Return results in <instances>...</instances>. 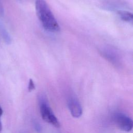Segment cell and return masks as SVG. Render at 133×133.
I'll return each instance as SVG.
<instances>
[{
    "instance_id": "obj_1",
    "label": "cell",
    "mask_w": 133,
    "mask_h": 133,
    "mask_svg": "<svg viewBox=\"0 0 133 133\" xmlns=\"http://www.w3.org/2000/svg\"><path fill=\"white\" fill-rule=\"evenodd\" d=\"M35 10L39 20L46 30L51 32L60 30L59 25L45 0H36Z\"/></svg>"
},
{
    "instance_id": "obj_2",
    "label": "cell",
    "mask_w": 133,
    "mask_h": 133,
    "mask_svg": "<svg viewBox=\"0 0 133 133\" xmlns=\"http://www.w3.org/2000/svg\"><path fill=\"white\" fill-rule=\"evenodd\" d=\"M100 51L102 56L112 64L116 66L121 64V55L115 48L112 46L105 45L102 47Z\"/></svg>"
},
{
    "instance_id": "obj_3",
    "label": "cell",
    "mask_w": 133,
    "mask_h": 133,
    "mask_svg": "<svg viewBox=\"0 0 133 133\" xmlns=\"http://www.w3.org/2000/svg\"><path fill=\"white\" fill-rule=\"evenodd\" d=\"M39 110L41 116L45 122L56 127H60V124L58 119L46 101L41 100Z\"/></svg>"
},
{
    "instance_id": "obj_4",
    "label": "cell",
    "mask_w": 133,
    "mask_h": 133,
    "mask_svg": "<svg viewBox=\"0 0 133 133\" xmlns=\"http://www.w3.org/2000/svg\"><path fill=\"white\" fill-rule=\"evenodd\" d=\"M114 120L117 127L122 130L129 132L133 127L132 119L123 113H116L114 116Z\"/></svg>"
},
{
    "instance_id": "obj_5",
    "label": "cell",
    "mask_w": 133,
    "mask_h": 133,
    "mask_svg": "<svg viewBox=\"0 0 133 133\" xmlns=\"http://www.w3.org/2000/svg\"><path fill=\"white\" fill-rule=\"evenodd\" d=\"M68 107L73 117L78 118L82 115V107L78 101L75 98H72L69 100L68 102Z\"/></svg>"
},
{
    "instance_id": "obj_6",
    "label": "cell",
    "mask_w": 133,
    "mask_h": 133,
    "mask_svg": "<svg viewBox=\"0 0 133 133\" xmlns=\"http://www.w3.org/2000/svg\"><path fill=\"white\" fill-rule=\"evenodd\" d=\"M118 15L120 18L125 21L132 22V14L129 11L126 10H119L118 11Z\"/></svg>"
},
{
    "instance_id": "obj_7",
    "label": "cell",
    "mask_w": 133,
    "mask_h": 133,
    "mask_svg": "<svg viewBox=\"0 0 133 133\" xmlns=\"http://www.w3.org/2000/svg\"><path fill=\"white\" fill-rule=\"evenodd\" d=\"M35 88L34 82L32 79H30L29 82V85H28V90L29 91H31L33 90Z\"/></svg>"
},
{
    "instance_id": "obj_8",
    "label": "cell",
    "mask_w": 133,
    "mask_h": 133,
    "mask_svg": "<svg viewBox=\"0 0 133 133\" xmlns=\"http://www.w3.org/2000/svg\"><path fill=\"white\" fill-rule=\"evenodd\" d=\"M3 109H2V108H1V107L0 106V118H1V116H2V114H3Z\"/></svg>"
}]
</instances>
